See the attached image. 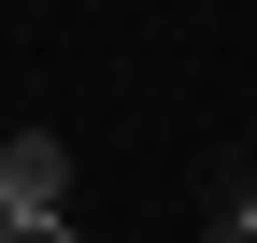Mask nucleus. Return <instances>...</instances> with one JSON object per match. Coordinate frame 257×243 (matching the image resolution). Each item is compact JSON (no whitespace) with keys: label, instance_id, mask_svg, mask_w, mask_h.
Wrapping results in <instances>:
<instances>
[{"label":"nucleus","instance_id":"nucleus-1","mask_svg":"<svg viewBox=\"0 0 257 243\" xmlns=\"http://www.w3.org/2000/svg\"><path fill=\"white\" fill-rule=\"evenodd\" d=\"M0 215H15V229L72 215V143H57V129H15V143H0Z\"/></svg>","mask_w":257,"mask_h":243},{"label":"nucleus","instance_id":"nucleus-2","mask_svg":"<svg viewBox=\"0 0 257 243\" xmlns=\"http://www.w3.org/2000/svg\"><path fill=\"white\" fill-rule=\"evenodd\" d=\"M200 243H257V158H214V200H200Z\"/></svg>","mask_w":257,"mask_h":243},{"label":"nucleus","instance_id":"nucleus-3","mask_svg":"<svg viewBox=\"0 0 257 243\" xmlns=\"http://www.w3.org/2000/svg\"><path fill=\"white\" fill-rule=\"evenodd\" d=\"M0 243H72V215H43V229H0Z\"/></svg>","mask_w":257,"mask_h":243},{"label":"nucleus","instance_id":"nucleus-4","mask_svg":"<svg viewBox=\"0 0 257 243\" xmlns=\"http://www.w3.org/2000/svg\"><path fill=\"white\" fill-rule=\"evenodd\" d=\"M0 229H15V215H0Z\"/></svg>","mask_w":257,"mask_h":243}]
</instances>
